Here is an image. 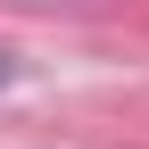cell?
Masks as SVG:
<instances>
[{
  "label": "cell",
  "instance_id": "1",
  "mask_svg": "<svg viewBox=\"0 0 149 149\" xmlns=\"http://www.w3.org/2000/svg\"><path fill=\"white\" fill-rule=\"evenodd\" d=\"M0 83H8V66H0Z\"/></svg>",
  "mask_w": 149,
  "mask_h": 149
}]
</instances>
